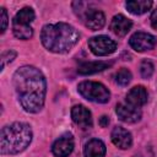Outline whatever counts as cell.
<instances>
[{"mask_svg": "<svg viewBox=\"0 0 157 157\" xmlns=\"http://www.w3.org/2000/svg\"><path fill=\"white\" fill-rule=\"evenodd\" d=\"M12 83L22 108L28 113H38L43 105L47 93V82L42 71L34 66L17 69Z\"/></svg>", "mask_w": 157, "mask_h": 157, "instance_id": "obj_1", "label": "cell"}, {"mask_svg": "<svg viewBox=\"0 0 157 157\" xmlns=\"http://www.w3.org/2000/svg\"><path fill=\"white\" fill-rule=\"evenodd\" d=\"M80 33L69 23L45 25L40 32L42 44L53 53H67L78 42Z\"/></svg>", "mask_w": 157, "mask_h": 157, "instance_id": "obj_2", "label": "cell"}, {"mask_svg": "<svg viewBox=\"0 0 157 157\" xmlns=\"http://www.w3.org/2000/svg\"><path fill=\"white\" fill-rule=\"evenodd\" d=\"M32 141V130L26 123H12L1 129L0 150L2 155H16L28 147Z\"/></svg>", "mask_w": 157, "mask_h": 157, "instance_id": "obj_3", "label": "cell"}, {"mask_svg": "<svg viewBox=\"0 0 157 157\" xmlns=\"http://www.w3.org/2000/svg\"><path fill=\"white\" fill-rule=\"evenodd\" d=\"M34 20V11L31 7L21 9L13 17L12 31L16 38L18 39H29L33 36V29L31 27L32 21Z\"/></svg>", "mask_w": 157, "mask_h": 157, "instance_id": "obj_4", "label": "cell"}, {"mask_svg": "<svg viewBox=\"0 0 157 157\" xmlns=\"http://www.w3.org/2000/svg\"><path fill=\"white\" fill-rule=\"evenodd\" d=\"M80 94L87 101L96 103H107L110 99V92L108 88L101 83L94 81H83L77 87Z\"/></svg>", "mask_w": 157, "mask_h": 157, "instance_id": "obj_5", "label": "cell"}, {"mask_svg": "<svg viewBox=\"0 0 157 157\" xmlns=\"http://www.w3.org/2000/svg\"><path fill=\"white\" fill-rule=\"evenodd\" d=\"M88 47L94 55L104 56L115 52L117 43L107 36H97V37H92L88 40Z\"/></svg>", "mask_w": 157, "mask_h": 157, "instance_id": "obj_6", "label": "cell"}, {"mask_svg": "<svg viewBox=\"0 0 157 157\" xmlns=\"http://www.w3.org/2000/svg\"><path fill=\"white\" fill-rule=\"evenodd\" d=\"M156 43H157L156 37L150 33H145V32H136L129 39L130 47L136 52L151 50L156 45Z\"/></svg>", "mask_w": 157, "mask_h": 157, "instance_id": "obj_7", "label": "cell"}, {"mask_svg": "<svg viewBox=\"0 0 157 157\" xmlns=\"http://www.w3.org/2000/svg\"><path fill=\"white\" fill-rule=\"evenodd\" d=\"M78 16H81L85 20V25L86 27H88L92 31H97L101 29L104 23H105V16L102 11L97 10V9H86L82 11L77 12Z\"/></svg>", "mask_w": 157, "mask_h": 157, "instance_id": "obj_8", "label": "cell"}, {"mask_svg": "<svg viewBox=\"0 0 157 157\" xmlns=\"http://www.w3.org/2000/svg\"><path fill=\"white\" fill-rule=\"evenodd\" d=\"M71 118L74 123L82 130H88L92 128V114L82 104L74 105L71 109Z\"/></svg>", "mask_w": 157, "mask_h": 157, "instance_id": "obj_9", "label": "cell"}, {"mask_svg": "<svg viewBox=\"0 0 157 157\" xmlns=\"http://www.w3.org/2000/svg\"><path fill=\"white\" fill-rule=\"evenodd\" d=\"M74 150V137L71 134H64L56 139L52 146V152L55 157H69Z\"/></svg>", "mask_w": 157, "mask_h": 157, "instance_id": "obj_10", "label": "cell"}, {"mask_svg": "<svg viewBox=\"0 0 157 157\" xmlns=\"http://www.w3.org/2000/svg\"><path fill=\"white\" fill-rule=\"evenodd\" d=\"M115 113L120 120L129 123V124L136 123L141 119V110L139 108H135V107H131L124 103H120L115 107Z\"/></svg>", "mask_w": 157, "mask_h": 157, "instance_id": "obj_11", "label": "cell"}, {"mask_svg": "<svg viewBox=\"0 0 157 157\" xmlns=\"http://www.w3.org/2000/svg\"><path fill=\"white\" fill-rule=\"evenodd\" d=\"M110 137H112V141L113 144L121 148V150H128L131 147L132 145V137H131V134L121 128V126H115L113 130H112V134H110Z\"/></svg>", "mask_w": 157, "mask_h": 157, "instance_id": "obj_12", "label": "cell"}, {"mask_svg": "<svg viewBox=\"0 0 157 157\" xmlns=\"http://www.w3.org/2000/svg\"><path fill=\"white\" fill-rule=\"evenodd\" d=\"M126 103L131 107L140 108L147 103V91L144 86L132 87L126 94Z\"/></svg>", "mask_w": 157, "mask_h": 157, "instance_id": "obj_13", "label": "cell"}, {"mask_svg": "<svg viewBox=\"0 0 157 157\" xmlns=\"http://www.w3.org/2000/svg\"><path fill=\"white\" fill-rule=\"evenodd\" d=\"M109 27L114 34H117L118 37H124L131 29L132 22H131V20H129L124 15H115L113 17Z\"/></svg>", "mask_w": 157, "mask_h": 157, "instance_id": "obj_14", "label": "cell"}, {"mask_svg": "<svg viewBox=\"0 0 157 157\" xmlns=\"http://www.w3.org/2000/svg\"><path fill=\"white\" fill-rule=\"evenodd\" d=\"M112 65V61H86L82 63L77 71L81 75H91V74H96L99 71H103L105 69H108Z\"/></svg>", "mask_w": 157, "mask_h": 157, "instance_id": "obj_15", "label": "cell"}, {"mask_svg": "<svg viewBox=\"0 0 157 157\" xmlns=\"http://www.w3.org/2000/svg\"><path fill=\"white\" fill-rule=\"evenodd\" d=\"M83 155L85 157H104L105 145L98 139H92L85 145Z\"/></svg>", "mask_w": 157, "mask_h": 157, "instance_id": "obj_16", "label": "cell"}, {"mask_svg": "<svg viewBox=\"0 0 157 157\" xmlns=\"http://www.w3.org/2000/svg\"><path fill=\"white\" fill-rule=\"evenodd\" d=\"M125 6L129 10V12H131V13L142 15L151 9L152 1H150V0H130V1H126Z\"/></svg>", "mask_w": 157, "mask_h": 157, "instance_id": "obj_17", "label": "cell"}, {"mask_svg": "<svg viewBox=\"0 0 157 157\" xmlns=\"http://www.w3.org/2000/svg\"><path fill=\"white\" fill-rule=\"evenodd\" d=\"M131 77H132V75H131L130 70H128L126 67H121L115 74V82L120 86H126L131 81Z\"/></svg>", "mask_w": 157, "mask_h": 157, "instance_id": "obj_18", "label": "cell"}, {"mask_svg": "<svg viewBox=\"0 0 157 157\" xmlns=\"http://www.w3.org/2000/svg\"><path fill=\"white\" fill-rule=\"evenodd\" d=\"M153 71H155V66L152 64L151 60H142L141 65H140V72H141V76L144 78H150L152 75H153Z\"/></svg>", "mask_w": 157, "mask_h": 157, "instance_id": "obj_19", "label": "cell"}, {"mask_svg": "<svg viewBox=\"0 0 157 157\" xmlns=\"http://www.w3.org/2000/svg\"><path fill=\"white\" fill-rule=\"evenodd\" d=\"M15 58H16V52H13V50H7V52L2 53V55H1V70L6 66L7 63H11Z\"/></svg>", "mask_w": 157, "mask_h": 157, "instance_id": "obj_20", "label": "cell"}, {"mask_svg": "<svg viewBox=\"0 0 157 157\" xmlns=\"http://www.w3.org/2000/svg\"><path fill=\"white\" fill-rule=\"evenodd\" d=\"M134 157H157V148L156 147H145Z\"/></svg>", "mask_w": 157, "mask_h": 157, "instance_id": "obj_21", "label": "cell"}, {"mask_svg": "<svg viewBox=\"0 0 157 157\" xmlns=\"http://www.w3.org/2000/svg\"><path fill=\"white\" fill-rule=\"evenodd\" d=\"M0 10H1V33H4L7 27V12L5 7H1Z\"/></svg>", "mask_w": 157, "mask_h": 157, "instance_id": "obj_22", "label": "cell"}, {"mask_svg": "<svg viewBox=\"0 0 157 157\" xmlns=\"http://www.w3.org/2000/svg\"><path fill=\"white\" fill-rule=\"evenodd\" d=\"M151 25L155 29H157V9L152 11V15H151Z\"/></svg>", "mask_w": 157, "mask_h": 157, "instance_id": "obj_23", "label": "cell"}, {"mask_svg": "<svg viewBox=\"0 0 157 157\" xmlns=\"http://www.w3.org/2000/svg\"><path fill=\"white\" fill-rule=\"evenodd\" d=\"M108 124H109V118L107 115H102L99 119V125L102 128H105V126H108Z\"/></svg>", "mask_w": 157, "mask_h": 157, "instance_id": "obj_24", "label": "cell"}]
</instances>
